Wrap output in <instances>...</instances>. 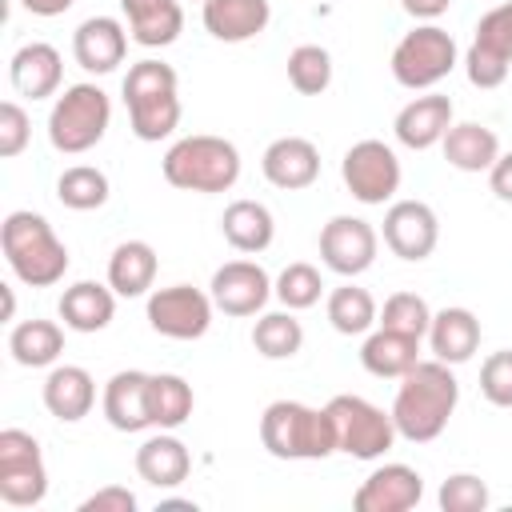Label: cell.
Segmentation results:
<instances>
[{
    "label": "cell",
    "instance_id": "cell-3",
    "mask_svg": "<svg viewBox=\"0 0 512 512\" xmlns=\"http://www.w3.org/2000/svg\"><path fill=\"white\" fill-rule=\"evenodd\" d=\"M136 140L156 144L180 128V76L164 60H136L120 84Z\"/></svg>",
    "mask_w": 512,
    "mask_h": 512
},
{
    "label": "cell",
    "instance_id": "cell-44",
    "mask_svg": "<svg viewBox=\"0 0 512 512\" xmlns=\"http://www.w3.org/2000/svg\"><path fill=\"white\" fill-rule=\"evenodd\" d=\"M136 508H140V500L124 484H104L80 500V512H136Z\"/></svg>",
    "mask_w": 512,
    "mask_h": 512
},
{
    "label": "cell",
    "instance_id": "cell-39",
    "mask_svg": "<svg viewBox=\"0 0 512 512\" xmlns=\"http://www.w3.org/2000/svg\"><path fill=\"white\" fill-rule=\"evenodd\" d=\"M508 68H512V60L504 52H496L492 44H484V40H472L468 52H464V72H468L472 88H484V92L500 88L508 80Z\"/></svg>",
    "mask_w": 512,
    "mask_h": 512
},
{
    "label": "cell",
    "instance_id": "cell-29",
    "mask_svg": "<svg viewBox=\"0 0 512 512\" xmlns=\"http://www.w3.org/2000/svg\"><path fill=\"white\" fill-rule=\"evenodd\" d=\"M156 268H160V256L148 240H120L108 256V284L116 296L132 300L156 284Z\"/></svg>",
    "mask_w": 512,
    "mask_h": 512
},
{
    "label": "cell",
    "instance_id": "cell-40",
    "mask_svg": "<svg viewBox=\"0 0 512 512\" xmlns=\"http://www.w3.org/2000/svg\"><path fill=\"white\" fill-rule=\"evenodd\" d=\"M444 512H484L488 508V484L476 472H452L436 492Z\"/></svg>",
    "mask_w": 512,
    "mask_h": 512
},
{
    "label": "cell",
    "instance_id": "cell-23",
    "mask_svg": "<svg viewBox=\"0 0 512 512\" xmlns=\"http://www.w3.org/2000/svg\"><path fill=\"white\" fill-rule=\"evenodd\" d=\"M44 408L56 416V420H64V424H76V420H84L88 412H92V404H96V380H92V372L88 368H80V364H52V372L44 376Z\"/></svg>",
    "mask_w": 512,
    "mask_h": 512
},
{
    "label": "cell",
    "instance_id": "cell-48",
    "mask_svg": "<svg viewBox=\"0 0 512 512\" xmlns=\"http://www.w3.org/2000/svg\"><path fill=\"white\" fill-rule=\"evenodd\" d=\"M4 292V320H16V296H12V284H0Z\"/></svg>",
    "mask_w": 512,
    "mask_h": 512
},
{
    "label": "cell",
    "instance_id": "cell-31",
    "mask_svg": "<svg viewBox=\"0 0 512 512\" xmlns=\"http://www.w3.org/2000/svg\"><path fill=\"white\" fill-rule=\"evenodd\" d=\"M8 352L20 368H52L64 352V328L56 320H20L8 332Z\"/></svg>",
    "mask_w": 512,
    "mask_h": 512
},
{
    "label": "cell",
    "instance_id": "cell-2",
    "mask_svg": "<svg viewBox=\"0 0 512 512\" xmlns=\"http://www.w3.org/2000/svg\"><path fill=\"white\" fill-rule=\"evenodd\" d=\"M0 248L12 276L28 288H52L68 272V248L40 212L16 208L0 224Z\"/></svg>",
    "mask_w": 512,
    "mask_h": 512
},
{
    "label": "cell",
    "instance_id": "cell-35",
    "mask_svg": "<svg viewBox=\"0 0 512 512\" xmlns=\"http://www.w3.org/2000/svg\"><path fill=\"white\" fill-rule=\"evenodd\" d=\"M196 408L192 384L176 372H152V428L176 432Z\"/></svg>",
    "mask_w": 512,
    "mask_h": 512
},
{
    "label": "cell",
    "instance_id": "cell-13",
    "mask_svg": "<svg viewBox=\"0 0 512 512\" xmlns=\"http://www.w3.org/2000/svg\"><path fill=\"white\" fill-rule=\"evenodd\" d=\"M384 248L408 264H420L436 252L440 244V220L432 212V204L424 200H392L384 212Z\"/></svg>",
    "mask_w": 512,
    "mask_h": 512
},
{
    "label": "cell",
    "instance_id": "cell-26",
    "mask_svg": "<svg viewBox=\"0 0 512 512\" xmlns=\"http://www.w3.org/2000/svg\"><path fill=\"white\" fill-rule=\"evenodd\" d=\"M220 232L224 240L244 252V256H256L264 248H272L276 240V220H272V208L260 204V200H232L220 216Z\"/></svg>",
    "mask_w": 512,
    "mask_h": 512
},
{
    "label": "cell",
    "instance_id": "cell-18",
    "mask_svg": "<svg viewBox=\"0 0 512 512\" xmlns=\"http://www.w3.org/2000/svg\"><path fill=\"white\" fill-rule=\"evenodd\" d=\"M260 172L280 192H300L320 176V148L308 136H280L264 148Z\"/></svg>",
    "mask_w": 512,
    "mask_h": 512
},
{
    "label": "cell",
    "instance_id": "cell-16",
    "mask_svg": "<svg viewBox=\"0 0 512 512\" xmlns=\"http://www.w3.org/2000/svg\"><path fill=\"white\" fill-rule=\"evenodd\" d=\"M104 420L116 432H144L152 428V372L140 368H124L104 384L100 396Z\"/></svg>",
    "mask_w": 512,
    "mask_h": 512
},
{
    "label": "cell",
    "instance_id": "cell-19",
    "mask_svg": "<svg viewBox=\"0 0 512 512\" xmlns=\"http://www.w3.org/2000/svg\"><path fill=\"white\" fill-rule=\"evenodd\" d=\"M452 116H456V108H452L448 96H440V92H424V96L408 100V104L396 112L392 132H396V140H400L404 148L424 152V148H432V144L444 140V132L456 124Z\"/></svg>",
    "mask_w": 512,
    "mask_h": 512
},
{
    "label": "cell",
    "instance_id": "cell-28",
    "mask_svg": "<svg viewBox=\"0 0 512 512\" xmlns=\"http://www.w3.org/2000/svg\"><path fill=\"white\" fill-rule=\"evenodd\" d=\"M440 148H444V160L456 172H488L496 164V156H500V136L488 124L460 120V124H452L444 132Z\"/></svg>",
    "mask_w": 512,
    "mask_h": 512
},
{
    "label": "cell",
    "instance_id": "cell-36",
    "mask_svg": "<svg viewBox=\"0 0 512 512\" xmlns=\"http://www.w3.org/2000/svg\"><path fill=\"white\" fill-rule=\"evenodd\" d=\"M288 84L300 96H320L332 84V56L320 44H296L288 52Z\"/></svg>",
    "mask_w": 512,
    "mask_h": 512
},
{
    "label": "cell",
    "instance_id": "cell-1",
    "mask_svg": "<svg viewBox=\"0 0 512 512\" xmlns=\"http://www.w3.org/2000/svg\"><path fill=\"white\" fill-rule=\"evenodd\" d=\"M456 404H460L456 372H452V364L432 356V360H416L400 376V388H396V400L388 412H392V424L404 440L428 444L448 428Z\"/></svg>",
    "mask_w": 512,
    "mask_h": 512
},
{
    "label": "cell",
    "instance_id": "cell-42",
    "mask_svg": "<svg viewBox=\"0 0 512 512\" xmlns=\"http://www.w3.org/2000/svg\"><path fill=\"white\" fill-rule=\"evenodd\" d=\"M28 136H32V120L28 112L16 104V100H4L0 104V156L12 160L28 148Z\"/></svg>",
    "mask_w": 512,
    "mask_h": 512
},
{
    "label": "cell",
    "instance_id": "cell-27",
    "mask_svg": "<svg viewBox=\"0 0 512 512\" xmlns=\"http://www.w3.org/2000/svg\"><path fill=\"white\" fill-rule=\"evenodd\" d=\"M128 16V36L140 48H168L184 32V8L180 0H136L120 4Z\"/></svg>",
    "mask_w": 512,
    "mask_h": 512
},
{
    "label": "cell",
    "instance_id": "cell-5",
    "mask_svg": "<svg viewBox=\"0 0 512 512\" xmlns=\"http://www.w3.org/2000/svg\"><path fill=\"white\" fill-rule=\"evenodd\" d=\"M260 444L276 460H324L336 448V428L328 408L300 400H272L260 416Z\"/></svg>",
    "mask_w": 512,
    "mask_h": 512
},
{
    "label": "cell",
    "instance_id": "cell-10",
    "mask_svg": "<svg viewBox=\"0 0 512 512\" xmlns=\"http://www.w3.org/2000/svg\"><path fill=\"white\" fill-rule=\"evenodd\" d=\"M340 176H344V188L352 192V200L360 204H384L400 192V156L392 152V144L384 140H356L344 160H340Z\"/></svg>",
    "mask_w": 512,
    "mask_h": 512
},
{
    "label": "cell",
    "instance_id": "cell-46",
    "mask_svg": "<svg viewBox=\"0 0 512 512\" xmlns=\"http://www.w3.org/2000/svg\"><path fill=\"white\" fill-rule=\"evenodd\" d=\"M448 4H452V0H400V8H404L412 20H420V24H436V20L448 12Z\"/></svg>",
    "mask_w": 512,
    "mask_h": 512
},
{
    "label": "cell",
    "instance_id": "cell-22",
    "mask_svg": "<svg viewBox=\"0 0 512 512\" xmlns=\"http://www.w3.org/2000/svg\"><path fill=\"white\" fill-rule=\"evenodd\" d=\"M64 328L72 332H104L116 316V292L112 284H100V280H76L60 292V304H56Z\"/></svg>",
    "mask_w": 512,
    "mask_h": 512
},
{
    "label": "cell",
    "instance_id": "cell-14",
    "mask_svg": "<svg viewBox=\"0 0 512 512\" xmlns=\"http://www.w3.org/2000/svg\"><path fill=\"white\" fill-rule=\"evenodd\" d=\"M212 304L224 316H256L272 296V276L256 260H228L212 272Z\"/></svg>",
    "mask_w": 512,
    "mask_h": 512
},
{
    "label": "cell",
    "instance_id": "cell-38",
    "mask_svg": "<svg viewBox=\"0 0 512 512\" xmlns=\"http://www.w3.org/2000/svg\"><path fill=\"white\" fill-rule=\"evenodd\" d=\"M380 328H392V332H404V336H416L424 340L428 336V324H432V308L424 296L416 292H392L380 308Z\"/></svg>",
    "mask_w": 512,
    "mask_h": 512
},
{
    "label": "cell",
    "instance_id": "cell-37",
    "mask_svg": "<svg viewBox=\"0 0 512 512\" xmlns=\"http://www.w3.org/2000/svg\"><path fill=\"white\" fill-rule=\"evenodd\" d=\"M272 296H276L284 308H292V312H304V308L320 304V296H324L320 268H312V264H304V260L288 264V268L272 280Z\"/></svg>",
    "mask_w": 512,
    "mask_h": 512
},
{
    "label": "cell",
    "instance_id": "cell-12",
    "mask_svg": "<svg viewBox=\"0 0 512 512\" xmlns=\"http://www.w3.org/2000/svg\"><path fill=\"white\" fill-rule=\"evenodd\" d=\"M380 252V232L364 216H332L320 228V260L328 272L352 280L376 264Z\"/></svg>",
    "mask_w": 512,
    "mask_h": 512
},
{
    "label": "cell",
    "instance_id": "cell-21",
    "mask_svg": "<svg viewBox=\"0 0 512 512\" xmlns=\"http://www.w3.org/2000/svg\"><path fill=\"white\" fill-rule=\"evenodd\" d=\"M200 20L212 40L244 44L268 28L272 4L268 0H208V4H200Z\"/></svg>",
    "mask_w": 512,
    "mask_h": 512
},
{
    "label": "cell",
    "instance_id": "cell-43",
    "mask_svg": "<svg viewBox=\"0 0 512 512\" xmlns=\"http://www.w3.org/2000/svg\"><path fill=\"white\" fill-rule=\"evenodd\" d=\"M476 40L492 44L496 52H504V56L512 60V0H504V4H496V8H488V12L480 16Z\"/></svg>",
    "mask_w": 512,
    "mask_h": 512
},
{
    "label": "cell",
    "instance_id": "cell-11",
    "mask_svg": "<svg viewBox=\"0 0 512 512\" xmlns=\"http://www.w3.org/2000/svg\"><path fill=\"white\" fill-rule=\"evenodd\" d=\"M148 324L152 332L168 336V340H200L212 328V292H200L192 284H168L148 292Z\"/></svg>",
    "mask_w": 512,
    "mask_h": 512
},
{
    "label": "cell",
    "instance_id": "cell-47",
    "mask_svg": "<svg viewBox=\"0 0 512 512\" xmlns=\"http://www.w3.org/2000/svg\"><path fill=\"white\" fill-rule=\"evenodd\" d=\"M24 4V12H32V16H44V20H52V16H64L76 0H20Z\"/></svg>",
    "mask_w": 512,
    "mask_h": 512
},
{
    "label": "cell",
    "instance_id": "cell-6",
    "mask_svg": "<svg viewBox=\"0 0 512 512\" xmlns=\"http://www.w3.org/2000/svg\"><path fill=\"white\" fill-rule=\"evenodd\" d=\"M112 124V100L100 84H68L48 112V144L64 156H80L104 140Z\"/></svg>",
    "mask_w": 512,
    "mask_h": 512
},
{
    "label": "cell",
    "instance_id": "cell-30",
    "mask_svg": "<svg viewBox=\"0 0 512 512\" xmlns=\"http://www.w3.org/2000/svg\"><path fill=\"white\" fill-rule=\"evenodd\" d=\"M416 360H420V340L404 336V332H392V328H380V324L360 344L364 372H372L380 380H400Z\"/></svg>",
    "mask_w": 512,
    "mask_h": 512
},
{
    "label": "cell",
    "instance_id": "cell-50",
    "mask_svg": "<svg viewBox=\"0 0 512 512\" xmlns=\"http://www.w3.org/2000/svg\"><path fill=\"white\" fill-rule=\"evenodd\" d=\"M196 4H208V0H196Z\"/></svg>",
    "mask_w": 512,
    "mask_h": 512
},
{
    "label": "cell",
    "instance_id": "cell-49",
    "mask_svg": "<svg viewBox=\"0 0 512 512\" xmlns=\"http://www.w3.org/2000/svg\"><path fill=\"white\" fill-rule=\"evenodd\" d=\"M120 4H136V0H120Z\"/></svg>",
    "mask_w": 512,
    "mask_h": 512
},
{
    "label": "cell",
    "instance_id": "cell-33",
    "mask_svg": "<svg viewBox=\"0 0 512 512\" xmlns=\"http://www.w3.org/2000/svg\"><path fill=\"white\" fill-rule=\"evenodd\" d=\"M252 348H256L264 360H292V356L304 348V328H300V320L292 316V308H284V312H264V316L252 324Z\"/></svg>",
    "mask_w": 512,
    "mask_h": 512
},
{
    "label": "cell",
    "instance_id": "cell-24",
    "mask_svg": "<svg viewBox=\"0 0 512 512\" xmlns=\"http://www.w3.org/2000/svg\"><path fill=\"white\" fill-rule=\"evenodd\" d=\"M428 348L436 360L444 364H468L480 348V320L472 308H440L432 312V324H428Z\"/></svg>",
    "mask_w": 512,
    "mask_h": 512
},
{
    "label": "cell",
    "instance_id": "cell-20",
    "mask_svg": "<svg viewBox=\"0 0 512 512\" xmlns=\"http://www.w3.org/2000/svg\"><path fill=\"white\" fill-rule=\"evenodd\" d=\"M8 80L20 96L28 100H48V96H60V80H64V60L52 44L44 40H32V44H20L8 60Z\"/></svg>",
    "mask_w": 512,
    "mask_h": 512
},
{
    "label": "cell",
    "instance_id": "cell-9",
    "mask_svg": "<svg viewBox=\"0 0 512 512\" xmlns=\"http://www.w3.org/2000/svg\"><path fill=\"white\" fill-rule=\"evenodd\" d=\"M48 496V468L40 440L24 428L0 432V500L12 508H36Z\"/></svg>",
    "mask_w": 512,
    "mask_h": 512
},
{
    "label": "cell",
    "instance_id": "cell-7",
    "mask_svg": "<svg viewBox=\"0 0 512 512\" xmlns=\"http://www.w3.org/2000/svg\"><path fill=\"white\" fill-rule=\"evenodd\" d=\"M460 52H456V40L448 28L440 24H416L412 32H404L392 48V80L408 92H428L436 88L452 68H456Z\"/></svg>",
    "mask_w": 512,
    "mask_h": 512
},
{
    "label": "cell",
    "instance_id": "cell-25",
    "mask_svg": "<svg viewBox=\"0 0 512 512\" xmlns=\"http://www.w3.org/2000/svg\"><path fill=\"white\" fill-rule=\"evenodd\" d=\"M136 472L152 488H176L192 472V452H188V444L180 436H172L168 428H160L156 436H148L136 448Z\"/></svg>",
    "mask_w": 512,
    "mask_h": 512
},
{
    "label": "cell",
    "instance_id": "cell-45",
    "mask_svg": "<svg viewBox=\"0 0 512 512\" xmlns=\"http://www.w3.org/2000/svg\"><path fill=\"white\" fill-rule=\"evenodd\" d=\"M488 188H492L496 200L512 204V152H500L496 156V164L488 168Z\"/></svg>",
    "mask_w": 512,
    "mask_h": 512
},
{
    "label": "cell",
    "instance_id": "cell-8",
    "mask_svg": "<svg viewBox=\"0 0 512 512\" xmlns=\"http://www.w3.org/2000/svg\"><path fill=\"white\" fill-rule=\"evenodd\" d=\"M324 408H328L332 428H336V448L344 456H352V460H380L396 444V436H400L396 424H392V412L376 408L364 396L340 392Z\"/></svg>",
    "mask_w": 512,
    "mask_h": 512
},
{
    "label": "cell",
    "instance_id": "cell-34",
    "mask_svg": "<svg viewBox=\"0 0 512 512\" xmlns=\"http://www.w3.org/2000/svg\"><path fill=\"white\" fill-rule=\"evenodd\" d=\"M108 176L96 164H72L56 176V200L72 212H92L108 204Z\"/></svg>",
    "mask_w": 512,
    "mask_h": 512
},
{
    "label": "cell",
    "instance_id": "cell-17",
    "mask_svg": "<svg viewBox=\"0 0 512 512\" xmlns=\"http://www.w3.org/2000/svg\"><path fill=\"white\" fill-rule=\"evenodd\" d=\"M72 56L84 72L92 76H108L124 64L128 56V28L116 16H88L76 32H72Z\"/></svg>",
    "mask_w": 512,
    "mask_h": 512
},
{
    "label": "cell",
    "instance_id": "cell-4",
    "mask_svg": "<svg viewBox=\"0 0 512 512\" xmlns=\"http://www.w3.org/2000/svg\"><path fill=\"white\" fill-rule=\"evenodd\" d=\"M160 172L172 188L180 192H200V196H212V192H228L236 180H240V148L224 136H208V132H196V136H180L164 160H160Z\"/></svg>",
    "mask_w": 512,
    "mask_h": 512
},
{
    "label": "cell",
    "instance_id": "cell-15",
    "mask_svg": "<svg viewBox=\"0 0 512 512\" xmlns=\"http://www.w3.org/2000/svg\"><path fill=\"white\" fill-rule=\"evenodd\" d=\"M420 496H424V476L412 464H380L356 488L352 508L356 512H408L420 504Z\"/></svg>",
    "mask_w": 512,
    "mask_h": 512
},
{
    "label": "cell",
    "instance_id": "cell-32",
    "mask_svg": "<svg viewBox=\"0 0 512 512\" xmlns=\"http://www.w3.org/2000/svg\"><path fill=\"white\" fill-rule=\"evenodd\" d=\"M324 312H328V324L340 332V336H368L380 320V308L372 300L368 288L360 284H340L328 292L324 300Z\"/></svg>",
    "mask_w": 512,
    "mask_h": 512
},
{
    "label": "cell",
    "instance_id": "cell-41",
    "mask_svg": "<svg viewBox=\"0 0 512 512\" xmlns=\"http://www.w3.org/2000/svg\"><path fill=\"white\" fill-rule=\"evenodd\" d=\"M480 396L496 408H512V348H500L480 364Z\"/></svg>",
    "mask_w": 512,
    "mask_h": 512
}]
</instances>
